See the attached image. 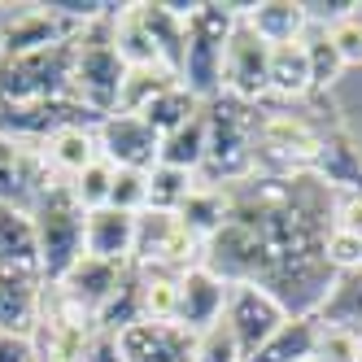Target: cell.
<instances>
[{"label":"cell","instance_id":"cell-1","mask_svg":"<svg viewBox=\"0 0 362 362\" xmlns=\"http://www.w3.org/2000/svg\"><path fill=\"white\" fill-rule=\"evenodd\" d=\"M253 132H257V105H245L227 92L205 100V166H201L205 184L240 188L257 179Z\"/></svg>","mask_w":362,"mask_h":362},{"label":"cell","instance_id":"cell-2","mask_svg":"<svg viewBox=\"0 0 362 362\" xmlns=\"http://www.w3.org/2000/svg\"><path fill=\"white\" fill-rule=\"evenodd\" d=\"M122 79H127V62L118 57V44H114V18L92 22V27L74 40L70 96L79 100L92 118H110V114H118Z\"/></svg>","mask_w":362,"mask_h":362},{"label":"cell","instance_id":"cell-3","mask_svg":"<svg viewBox=\"0 0 362 362\" xmlns=\"http://www.w3.org/2000/svg\"><path fill=\"white\" fill-rule=\"evenodd\" d=\"M236 22H240L236 5H214V0H201L197 13L188 18L179 83H184L197 100L223 96V53H227V40L236 31Z\"/></svg>","mask_w":362,"mask_h":362},{"label":"cell","instance_id":"cell-4","mask_svg":"<svg viewBox=\"0 0 362 362\" xmlns=\"http://www.w3.org/2000/svg\"><path fill=\"white\" fill-rule=\"evenodd\" d=\"M327 127L315 122L310 114L293 110H267L257 114V132H253V158L257 170H271V179H288L315 170L319 148H323Z\"/></svg>","mask_w":362,"mask_h":362},{"label":"cell","instance_id":"cell-5","mask_svg":"<svg viewBox=\"0 0 362 362\" xmlns=\"http://www.w3.org/2000/svg\"><path fill=\"white\" fill-rule=\"evenodd\" d=\"M31 223H35V240H40V279L57 284L83 257L88 210L74 201L70 184H57L48 197L31 205Z\"/></svg>","mask_w":362,"mask_h":362},{"label":"cell","instance_id":"cell-6","mask_svg":"<svg viewBox=\"0 0 362 362\" xmlns=\"http://www.w3.org/2000/svg\"><path fill=\"white\" fill-rule=\"evenodd\" d=\"M205 262V240H197L192 231L179 223L170 210H144L136 218V253L132 267L136 271H170L184 275Z\"/></svg>","mask_w":362,"mask_h":362},{"label":"cell","instance_id":"cell-7","mask_svg":"<svg viewBox=\"0 0 362 362\" xmlns=\"http://www.w3.org/2000/svg\"><path fill=\"white\" fill-rule=\"evenodd\" d=\"M70 70H74V40L44 48V53L0 62V100L5 105H31V100H57L70 96Z\"/></svg>","mask_w":362,"mask_h":362},{"label":"cell","instance_id":"cell-8","mask_svg":"<svg viewBox=\"0 0 362 362\" xmlns=\"http://www.w3.org/2000/svg\"><path fill=\"white\" fill-rule=\"evenodd\" d=\"M288 319H293V315L284 310V301L267 288V284H253V279H249V284H231V288H227L223 323H227L231 336L240 341L245 358H253L267 341H275Z\"/></svg>","mask_w":362,"mask_h":362},{"label":"cell","instance_id":"cell-9","mask_svg":"<svg viewBox=\"0 0 362 362\" xmlns=\"http://www.w3.org/2000/svg\"><path fill=\"white\" fill-rule=\"evenodd\" d=\"M205 267H210L218 279L227 284H262L267 275V249H262V236L253 231V223L231 214L210 240H205Z\"/></svg>","mask_w":362,"mask_h":362},{"label":"cell","instance_id":"cell-10","mask_svg":"<svg viewBox=\"0 0 362 362\" xmlns=\"http://www.w3.org/2000/svg\"><path fill=\"white\" fill-rule=\"evenodd\" d=\"M96 148L114 170H153L162 162V136L140 114H110L96 122Z\"/></svg>","mask_w":362,"mask_h":362},{"label":"cell","instance_id":"cell-11","mask_svg":"<svg viewBox=\"0 0 362 362\" xmlns=\"http://www.w3.org/2000/svg\"><path fill=\"white\" fill-rule=\"evenodd\" d=\"M223 92L245 100V105H257L262 96H271V44H262L245 22H236L223 53Z\"/></svg>","mask_w":362,"mask_h":362},{"label":"cell","instance_id":"cell-12","mask_svg":"<svg viewBox=\"0 0 362 362\" xmlns=\"http://www.w3.org/2000/svg\"><path fill=\"white\" fill-rule=\"evenodd\" d=\"M83 31L88 27H74V22H66L62 13H53L48 5H27L22 13H13L5 27H0V62L70 44V40H79Z\"/></svg>","mask_w":362,"mask_h":362},{"label":"cell","instance_id":"cell-13","mask_svg":"<svg viewBox=\"0 0 362 362\" xmlns=\"http://www.w3.org/2000/svg\"><path fill=\"white\" fill-rule=\"evenodd\" d=\"M118 354L122 362H197V332L179 319L170 323L140 319L127 332H118Z\"/></svg>","mask_w":362,"mask_h":362},{"label":"cell","instance_id":"cell-14","mask_svg":"<svg viewBox=\"0 0 362 362\" xmlns=\"http://www.w3.org/2000/svg\"><path fill=\"white\" fill-rule=\"evenodd\" d=\"M227 288H231V284L218 279L205 262L184 271V275H179V323L192 327L197 336L210 332L223 319V310H227Z\"/></svg>","mask_w":362,"mask_h":362},{"label":"cell","instance_id":"cell-15","mask_svg":"<svg viewBox=\"0 0 362 362\" xmlns=\"http://www.w3.org/2000/svg\"><path fill=\"white\" fill-rule=\"evenodd\" d=\"M127 271L132 267H114V262H100V257H79L62 279H57V288L74 301V305H83L88 315L96 319L100 310L110 305V297L122 288V279H127Z\"/></svg>","mask_w":362,"mask_h":362},{"label":"cell","instance_id":"cell-16","mask_svg":"<svg viewBox=\"0 0 362 362\" xmlns=\"http://www.w3.org/2000/svg\"><path fill=\"white\" fill-rule=\"evenodd\" d=\"M240 22L271 48L279 44H297L310 31V13L305 0H257V5H236Z\"/></svg>","mask_w":362,"mask_h":362},{"label":"cell","instance_id":"cell-17","mask_svg":"<svg viewBox=\"0 0 362 362\" xmlns=\"http://www.w3.org/2000/svg\"><path fill=\"white\" fill-rule=\"evenodd\" d=\"M136 218L140 214H127V210H92L88 214V231H83V253L100 257V262H114V267H132V253H136Z\"/></svg>","mask_w":362,"mask_h":362},{"label":"cell","instance_id":"cell-18","mask_svg":"<svg viewBox=\"0 0 362 362\" xmlns=\"http://www.w3.org/2000/svg\"><path fill=\"white\" fill-rule=\"evenodd\" d=\"M319 179V184H327L332 192H362V144L354 140L349 127H327L323 132V148H319V162L315 170H310Z\"/></svg>","mask_w":362,"mask_h":362},{"label":"cell","instance_id":"cell-19","mask_svg":"<svg viewBox=\"0 0 362 362\" xmlns=\"http://www.w3.org/2000/svg\"><path fill=\"white\" fill-rule=\"evenodd\" d=\"M44 279L27 271H0V336H35Z\"/></svg>","mask_w":362,"mask_h":362},{"label":"cell","instance_id":"cell-20","mask_svg":"<svg viewBox=\"0 0 362 362\" xmlns=\"http://www.w3.org/2000/svg\"><path fill=\"white\" fill-rule=\"evenodd\" d=\"M0 267L40 275L35 223H31V210H22V205H0Z\"/></svg>","mask_w":362,"mask_h":362},{"label":"cell","instance_id":"cell-21","mask_svg":"<svg viewBox=\"0 0 362 362\" xmlns=\"http://www.w3.org/2000/svg\"><path fill=\"white\" fill-rule=\"evenodd\" d=\"M179 223H184L197 240H210L214 231L231 218V188H214V184H205V179L197 175V184L192 192L184 197V205H179Z\"/></svg>","mask_w":362,"mask_h":362},{"label":"cell","instance_id":"cell-22","mask_svg":"<svg viewBox=\"0 0 362 362\" xmlns=\"http://www.w3.org/2000/svg\"><path fill=\"white\" fill-rule=\"evenodd\" d=\"M44 158H48V166L57 170L62 184H70L74 175H83V170L100 158V148H96V127H88V122L62 127L53 140H44Z\"/></svg>","mask_w":362,"mask_h":362},{"label":"cell","instance_id":"cell-23","mask_svg":"<svg viewBox=\"0 0 362 362\" xmlns=\"http://www.w3.org/2000/svg\"><path fill=\"white\" fill-rule=\"evenodd\" d=\"M271 96H279V100H305V96H315V74H310L305 40L271 48Z\"/></svg>","mask_w":362,"mask_h":362},{"label":"cell","instance_id":"cell-24","mask_svg":"<svg viewBox=\"0 0 362 362\" xmlns=\"http://www.w3.org/2000/svg\"><path fill=\"white\" fill-rule=\"evenodd\" d=\"M319 327H349L362 332V271H345L332 279V288L323 297V305L315 310Z\"/></svg>","mask_w":362,"mask_h":362},{"label":"cell","instance_id":"cell-25","mask_svg":"<svg viewBox=\"0 0 362 362\" xmlns=\"http://www.w3.org/2000/svg\"><path fill=\"white\" fill-rule=\"evenodd\" d=\"M140 22H144V31L153 35V44H158V53L166 62V70L179 74V66H184V35H188V22L184 18H175L166 9V0H140Z\"/></svg>","mask_w":362,"mask_h":362},{"label":"cell","instance_id":"cell-26","mask_svg":"<svg viewBox=\"0 0 362 362\" xmlns=\"http://www.w3.org/2000/svg\"><path fill=\"white\" fill-rule=\"evenodd\" d=\"M315 345H319V323L315 319H288L275 341H267L245 362H315Z\"/></svg>","mask_w":362,"mask_h":362},{"label":"cell","instance_id":"cell-27","mask_svg":"<svg viewBox=\"0 0 362 362\" xmlns=\"http://www.w3.org/2000/svg\"><path fill=\"white\" fill-rule=\"evenodd\" d=\"M158 166H175V170L201 175V166H205V110L197 118H188L179 132L162 136V162Z\"/></svg>","mask_w":362,"mask_h":362},{"label":"cell","instance_id":"cell-28","mask_svg":"<svg viewBox=\"0 0 362 362\" xmlns=\"http://www.w3.org/2000/svg\"><path fill=\"white\" fill-rule=\"evenodd\" d=\"M201 110H205V100H197L184 83H175V88H166L162 96H153V100H148V110H144L140 118H144L158 136H170V132H179V127H184L188 118H197Z\"/></svg>","mask_w":362,"mask_h":362},{"label":"cell","instance_id":"cell-29","mask_svg":"<svg viewBox=\"0 0 362 362\" xmlns=\"http://www.w3.org/2000/svg\"><path fill=\"white\" fill-rule=\"evenodd\" d=\"M179 83V74L166 66H140V70H127L122 79V96H118V114H144L153 96H162L166 88Z\"/></svg>","mask_w":362,"mask_h":362},{"label":"cell","instance_id":"cell-30","mask_svg":"<svg viewBox=\"0 0 362 362\" xmlns=\"http://www.w3.org/2000/svg\"><path fill=\"white\" fill-rule=\"evenodd\" d=\"M140 315L153 323L179 319V275L170 271H140Z\"/></svg>","mask_w":362,"mask_h":362},{"label":"cell","instance_id":"cell-31","mask_svg":"<svg viewBox=\"0 0 362 362\" xmlns=\"http://www.w3.org/2000/svg\"><path fill=\"white\" fill-rule=\"evenodd\" d=\"M305 57H310V74H315V92H332L336 83H341L345 62L332 48V40H327L323 27H310L305 31Z\"/></svg>","mask_w":362,"mask_h":362},{"label":"cell","instance_id":"cell-32","mask_svg":"<svg viewBox=\"0 0 362 362\" xmlns=\"http://www.w3.org/2000/svg\"><path fill=\"white\" fill-rule=\"evenodd\" d=\"M197 175L188 170H175V166H153L148 170V210H179L184 205V197L192 192Z\"/></svg>","mask_w":362,"mask_h":362},{"label":"cell","instance_id":"cell-33","mask_svg":"<svg viewBox=\"0 0 362 362\" xmlns=\"http://www.w3.org/2000/svg\"><path fill=\"white\" fill-rule=\"evenodd\" d=\"M70 192H74V201H79L88 214H92V210H105V205H110V192H114V166H110L105 158H96L83 175L70 179Z\"/></svg>","mask_w":362,"mask_h":362},{"label":"cell","instance_id":"cell-34","mask_svg":"<svg viewBox=\"0 0 362 362\" xmlns=\"http://www.w3.org/2000/svg\"><path fill=\"white\" fill-rule=\"evenodd\" d=\"M315 362H362V332H349V327H319Z\"/></svg>","mask_w":362,"mask_h":362},{"label":"cell","instance_id":"cell-35","mask_svg":"<svg viewBox=\"0 0 362 362\" xmlns=\"http://www.w3.org/2000/svg\"><path fill=\"white\" fill-rule=\"evenodd\" d=\"M110 205L114 210H127V214H144L148 210V175L144 170H114Z\"/></svg>","mask_w":362,"mask_h":362},{"label":"cell","instance_id":"cell-36","mask_svg":"<svg viewBox=\"0 0 362 362\" xmlns=\"http://www.w3.org/2000/svg\"><path fill=\"white\" fill-rule=\"evenodd\" d=\"M197 362H245V349L240 341L231 336V327L218 319L210 332L197 336Z\"/></svg>","mask_w":362,"mask_h":362},{"label":"cell","instance_id":"cell-37","mask_svg":"<svg viewBox=\"0 0 362 362\" xmlns=\"http://www.w3.org/2000/svg\"><path fill=\"white\" fill-rule=\"evenodd\" d=\"M323 31H327L332 48L341 53L345 70H349V66H362V13H349V18L332 22V27H323Z\"/></svg>","mask_w":362,"mask_h":362},{"label":"cell","instance_id":"cell-38","mask_svg":"<svg viewBox=\"0 0 362 362\" xmlns=\"http://www.w3.org/2000/svg\"><path fill=\"white\" fill-rule=\"evenodd\" d=\"M323 257H327V267H332L336 275L362 271V236H349V231H327Z\"/></svg>","mask_w":362,"mask_h":362},{"label":"cell","instance_id":"cell-39","mask_svg":"<svg viewBox=\"0 0 362 362\" xmlns=\"http://www.w3.org/2000/svg\"><path fill=\"white\" fill-rule=\"evenodd\" d=\"M332 231H349V236H362V192H345L332 210Z\"/></svg>","mask_w":362,"mask_h":362},{"label":"cell","instance_id":"cell-40","mask_svg":"<svg viewBox=\"0 0 362 362\" xmlns=\"http://www.w3.org/2000/svg\"><path fill=\"white\" fill-rule=\"evenodd\" d=\"M0 362H40L31 336H0Z\"/></svg>","mask_w":362,"mask_h":362}]
</instances>
